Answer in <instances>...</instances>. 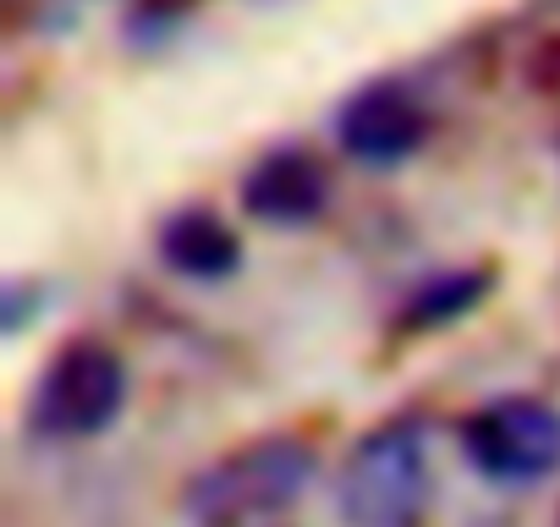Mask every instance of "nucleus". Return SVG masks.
<instances>
[{
    "instance_id": "4",
    "label": "nucleus",
    "mask_w": 560,
    "mask_h": 527,
    "mask_svg": "<svg viewBox=\"0 0 560 527\" xmlns=\"http://www.w3.org/2000/svg\"><path fill=\"white\" fill-rule=\"evenodd\" d=\"M462 456L489 483H538L560 467V407L544 396H500L462 418Z\"/></svg>"
},
{
    "instance_id": "7",
    "label": "nucleus",
    "mask_w": 560,
    "mask_h": 527,
    "mask_svg": "<svg viewBox=\"0 0 560 527\" xmlns=\"http://www.w3.org/2000/svg\"><path fill=\"white\" fill-rule=\"evenodd\" d=\"M154 247H160V264L187 281H225L236 276L242 264V236L203 203H187V209H171L154 231Z\"/></svg>"
},
{
    "instance_id": "9",
    "label": "nucleus",
    "mask_w": 560,
    "mask_h": 527,
    "mask_svg": "<svg viewBox=\"0 0 560 527\" xmlns=\"http://www.w3.org/2000/svg\"><path fill=\"white\" fill-rule=\"evenodd\" d=\"M527 78L538 83V94H560V34L533 45V56H527Z\"/></svg>"
},
{
    "instance_id": "6",
    "label": "nucleus",
    "mask_w": 560,
    "mask_h": 527,
    "mask_svg": "<svg viewBox=\"0 0 560 527\" xmlns=\"http://www.w3.org/2000/svg\"><path fill=\"white\" fill-rule=\"evenodd\" d=\"M330 192H336L330 165H325L314 149L280 143V149H269V154H258V160L247 165V176H242V187H236V203H242V214L258 220V225L303 231V225H314V220L330 209Z\"/></svg>"
},
{
    "instance_id": "8",
    "label": "nucleus",
    "mask_w": 560,
    "mask_h": 527,
    "mask_svg": "<svg viewBox=\"0 0 560 527\" xmlns=\"http://www.w3.org/2000/svg\"><path fill=\"white\" fill-rule=\"evenodd\" d=\"M494 286V270L483 264H467V270H445V276H429L407 303H401V330H440V325H456L462 314H472Z\"/></svg>"
},
{
    "instance_id": "10",
    "label": "nucleus",
    "mask_w": 560,
    "mask_h": 527,
    "mask_svg": "<svg viewBox=\"0 0 560 527\" xmlns=\"http://www.w3.org/2000/svg\"><path fill=\"white\" fill-rule=\"evenodd\" d=\"M555 527H560V511H555Z\"/></svg>"
},
{
    "instance_id": "5",
    "label": "nucleus",
    "mask_w": 560,
    "mask_h": 527,
    "mask_svg": "<svg viewBox=\"0 0 560 527\" xmlns=\"http://www.w3.org/2000/svg\"><path fill=\"white\" fill-rule=\"evenodd\" d=\"M429 127H434L429 121V105L401 78L363 83L336 110V138L363 165H401V160H412L429 143Z\"/></svg>"
},
{
    "instance_id": "3",
    "label": "nucleus",
    "mask_w": 560,
    "mask_h": 527,
    "mask_svg": "<svg viewBox=\"0 0 560 527\" xmlns=\"http://www.w3.org/2000/svg\"><path fill=\"white\" fill-rule=\"evenodd\" d=\"M127 407V363L110 341L72 336L28 390V429L45 440H94Z\"/></svg>"
},
{
    "instance_id": "2",
    "label": "nucleus",
    "mask_w": 560,
    "mask_h": 527,
    "mask_svg": "<svg viewBox=\"0 0 560 527\" xmlns=\"http://www.w3.org/2000/svg\"><path fill=\"white\" fill-rule=\"evenodd\" d=\"M434 500L429 478V423L401 412L369 429L336 483V505L347 527H423Z\"/></svg>"
},
{
    "instance_id": "1",
    "label": "nucleus",
    "mask_w": 560,
    "mask_h": 527,
    "mask_svg": "<svg viewBox=\"0 0 560 527\" xmlns=\"http://www.w3.org/2000/svg\"><path fill=\"white\" fill-rule=\"evenodd\" d=\"M314 472H319V456L308 440L264 434V440H247V445L225 450L220 461H209L187 483L182 511L192 527H264L308 494Z\"/></svg>"
}]
</instances>
